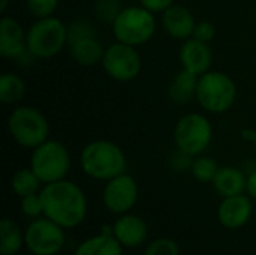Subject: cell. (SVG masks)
I'll return each instance as SVG.
<instances>
[{
    "instance_id": "cell-1",
    "label": "cell",
    "mask_w": 256,
    "mask_h": 255,
    "mask_svg": "<svg viewBox=\"0 0 256 255\" xmlns=\"http://www.w3.org/2000/svg\"><path fill=\"white\" fill-rule=\"evenodd\" d=\"M44 216L64 230L80 227L88 210L86 192L72 180L63 179L44 185L40 189Z\"/></svg>"
},
{
    "instance_id": "cell-2",
    "label": "cell",
    "mask_w": 256,
    "mask_h": 255,
    "mask_svg": "<svg viewBox=\"0 0 256 255\" xmlns=\"http://www.w3.org/2000/svg\"><path fill=\"white\" fill-rule=\"evenodd\" d=\"M81 171L98 182H108L128 170V158L123 149L110 140H93L80 153Z\"/></svg>"
},
{
    "instance_id": "cell-3",
    "label": "cell",
    "mask_w": 256,
    "mask_h": 255,
    "mask_svg": "<svg viewBox=\"0 0 256 255\" xmlns=\"http://www.w3.org/2000/svg\"><path fill=\"white\" fill-rule=\"evenodd\" d=\"M6 126L10 138L27 150H33L50 140V120L33 105H16L9 113Z\"/></svg>"
},
{
    "instance_id": "cell-4",
    "label": "cell",
    "mask_w": 256,
    "mask_h": 255,
    "mask_svg": "<svg viewBox=\"0 0 256 255\" xmlns=\"http://www.w3.org/2000/svg\"><path fill=\"white\" fill-rule=\"evenodd\" d=\"M237 84L224 71L210 69L198 77L196 102L210 114L228 113L237 101Z\"/></svg>"
},
{
    "instance_id": "cell-5",
    "label": "cell",
    "mask_w": 256,
    "mask_h": 255,
    "mask_svg": "<svg viewBox=\"0 0 256 255\" xmlns=\"http://www.w3.org/2000/svg\"><path fill=\"white\" fill-rule=\"evenodd\" d=\"M156 14L150 12L140 3L124 6L111 24V32L117 42L136 48L150 42L156 33Z\"/></svg>"
},
{
    "instance_id": "cell-6",
    "label": "cell",
    "mask_w": 256,
    "mask_h": 255,
    "mask_svg": "<svg viewBox=\"0 0 256 255\" xmlns=\"http://www.w3.org/2000/svg\"><path fill=\"white\" fill-rule=\"evenodd\" d=\"M68 47V24L58 17L34 20L27 29V50L38 59H52Z\"/></svg>"
},
{
    "instance_id": "cell-7",
    "label": "cell",
    "mask_w": 256,
    "mask_h": 255,
    "mask_svg": "<svg viewBox=\"0 0 256 255\" xmlns=\"http://www.w3.org/2000/svg\"><path fill=\"white\" fill-rule=\"evenodd\" d=\"M213 125L204 113L192 111L183 114L172 132L176 149L190 155L200 156L208 150L213 143Z\"/></svg>"
},
{
    "instance_id": "cell-8",
    "label": "cell",
    "mask_w": 256,
    "mask_h": 255,
    "mask_svg": "<svg viewBox=\"0 0 256 255\" xmlns=\"http://www.w3.org/2000/svg\"><path fill=\"white\" fill-rule=\"evenodd\" d=\"M28 167L44 185H48L68 177L72 167V158L62 141L50 138L32 150Z\"/></svg>"
},
{
    "instance_id": "cell-9",
    "label": "cell",
    "mask_w": 256,
    "mask_h": 255,
    "mask_svg": "<svg viewBox=\"0 0 256 255\" xmlns=\"http://www.w3.org/2000/svg\"><path fill=\"white\" fill-rule=\"evenodd\" d=\"M100 66L114 81L129 83L141 74L142 57L136 47L116 41L105 48Z\"/></svg>"
},
{
    "instance_id": "cell-10",
    "label": "cell",
    "mask_w": 256,
    "mask_h": 255,
    "mask_svg": "<svg viewBox=\"0 0 256 255\" xmlns=\"http://www.w3.org/2000/svg\"><path fill=\"white\" fill-rule=\"evenodd\" d=\"M26 248L32 255H57L64 248V228L40 216L32 219L24 231Z\"/></svg>"
},
{
    "instance_id": "cell-11",
    "label": "cell",
    "mask_w": 256,
    "mask_h": 255,
    "mask_svg": "<svg viewBox=\"0 0 256 255\" xmlns=\"http://www.w3.org/2000/svg\"><path fill=\"white\" fill-rule=\"evenodd\" d=\"M138 183L128 171L105 182L102 189V204L110 213L116 216L132 212L138 203Z\"/></svg>"
},
{
    "instance_id": "cell-12",
    "label": "cell",
    "mask_w": 256,
    "mask_h": 255,
    "mask_svg": "<svg viewBox=\"0 0 256 255\" xmlns=\"http://www.w3.org/2000/svg\"><path fill=\"white\" fill-rule=\"evenodd\" d=\"M254 203L249 194H238L222 198L218 207V219L228 230L243 228L252 218Z\"/></svg>"
},
{
    "instance_id": "cell-13",
    "label": "cell",
    "mask_w": 256,
    "mask_h": 255,
    "mask_svg": "<svg viewBox=\"0 0 256 255\" xmlns=\"http://www.w3.org/2000/svg\"><path fill=\"white\" fill-rule=\"evenodd\" d=\"M178 60L182 69L200 77L212 69L213 65V50L210 44L202 42L196 38H189L182 42L178 50Z\"/></svg>"
},
{
    "instance_id": "cell-14",
    "label": "cell",
    "mask_w": 256,
    "mask_h": 255,
    "mask_svg": "<svg viewBox=\"0 0 256 255\" xmlns=\"http://www.w3.org/2000/svg\"><path fill=\"white\" fill-rule=\"evenodd\" d=\"M27 51V30L18 20L3 15L0 20V56L8 60H18Z\"/></svg>"
},
{
    "instance_id": "cell-15",
    "label": "cell",
    "mask_w": 256,
    "mask_h": 255,
    "mask_svg": "<svg viewBox=\"0 0 256 255\" xmlns=\"http://www.w3.org/2000/svg\"><path fill=\"white\" fill-rule=\"evenodd\" d=\"M160 26L170 38L183 42L194 36L196 20L188 6L174 3L160 14Z\"/></svg>"
},
{
    "instance_id": "cell-16",
    "label": "cell",
    "mask_w": 256,
    "mask_h": 255,
    "mask_svg": "<svg viewBox=\"0 0 256 255\" xmlns=\"http://www.w3.org/2000/svg\"><path fill=\"white\" fill-rule=\"evenodd\" d=\"M112 236L118 240L123 248L132 249L144 245L148 236L147 222L134 213H124L117 216L112 224Z\"/></svg>"
},
{
    "instance_id": "cell-17",
    "label": "cell",
    "mask_w": 256,
    "mask_h": 255,
    "mask_svg": "<svg viewBox=\"0 0 256 255\" xmlns=\"http://www.w3.org/2000/svg\"><path fill=\"white\" fill-rule=\"evenodd\" d=\"M212 185L222 198L244 194L248 188V174L238 167H220Z\"/></svg>"
},
{
    "instance_id": "cell-18",
    "label": "cell",
    "mask_w": 256,
    "mask_h": 255,
    "mask_svg": "<svg viewBox=\"0 0 256 255\" xmlns=\"http://www.w3.org/2000/svg\"><path fill=\"white\" fill-rule=\"evenodd\" d=\"M68 48H69V54L72 60L76 65L88 68L98 63L100 65L106 47H104V44L99 41L98 36H92V38H84L76 42H72L68 45Z\"/></svg>"
},
{
    "instance_id": "cell-19",
    "label": "cell",
    "mask_w": 256,
    "mask_h": 255,
    "mask_svg": "<svg viewBox=\"0 0 256 255\" xmlns=\"http://www.w3.org/2000/svg\"><path fill=\"white\" fill-rule=\"evenodd\" d=\"M196 87L198 77L186 69H180L168 86V98L177 105H188L192 101H196Z\"/></svg>"
},
{
    "instance_id": "cell-20",
    "label": "cell",
    "mask_w": 256,
    "mask_h": 255,
    "mask_svg": "<svg viewBox=\"0 0 256 255\" xmlns=\"http://www.w3.org/2000/svg\"><path fill=\"white\" fill-rule=\"evenodd\" d=\"M123 249L112 234L99 233L81 242L75 248L74 255H124Z\"/></svg>"
},
{
    "instance_id": "cell-21",
    "label": "cell",
    "mask_w": 256,
    "mask_h": 255,
    "mask_svg": "<svg viewBox=\"0 0 256 255\" xmlns=\"http://www.w3.org/2000/svg\"><path fill=\"white\" fill-rule=\"evenodd\" d=\"M26 246L24 231L10 218L0 221V255H16Z\"/></svg>"
},
{
    "instance_id": "cell-22",
    "label": "cell",
    "mask_w": 256,
    "mask_h": 255,
    "mask_svg": "<svg viewBox=\"0 0 256 255\" xmlns=\"http://www.w3.org/2000/svg\"><path fill=\"white\" fill-rule=\"evenodd\" d=\"M26 81L21 75L3 72L0 75V102L4 105H16L26 96Z\"/></svg>"
},
{
    "instance_id": "cell-23",
    "label": "cell",
    "mask_w": 256,
    "mask_h": 255,
    "mask_svg": "<svg viewBox=\"0 0 256 255\" xmlns=\"http://www.w3.org/2000/svg\"><path fill=\"white\" fill-rule=\"evenodd\" d=\"M10 186H12V191L15 192V195L22 198L27 195L39 194L40 189L44 188V183L33 173V170L30 167H27V168H20L18 171L14 173Z\"/></svg>"
},
{
    "instance_id": "cell-24",
    "label": "cell",
    "mask_w": 256,
    "mask_h": 255,
    "mask_svg": "<svg viewBox=\"0 0 256 255\" xmlns=\"http://www.w3.org/2000/svg\"><path fill=\"white\" fill-rule=\"evenodd\" d=\"M219 168L220 167H219V164H218V161L214 158L202 153V155L194 158L190 174L200 183H213Z\"/></svg>"
},
{
    "instance_id": "cell-25",
    "label": "cell",
    "mask_w": 256,
    "mask_h": 255,
    "mask_svg": "<svg viewBox=\"0 0 256 255\" xmlns=\"http://www.w3.org/2000/svg\"><path fill=\"white\" fill-rule=\"evenodd\" d=\"M123 8V0H94L93 14L99 23L111 26Z\"/></svg>"
},
{
    "instance_id": "cell-26",
    "label": "cell",
    "mask_w": 256,
    "mask_h": 255,
    "mask_svg": "<svg viewBox=\"0 0 256 255\" xmlns=\"http://www.w3.org/2000/svg\"><path fill=\"white\" fill-rule=\"evenodd\" d=\"M92 36H98V29L93 21L87 18H76L68 23V45Z\"/></svg>"
},
{
    "instance_id": "cell-27",
    "label": "cell",
    "mask_w": 256,
    "mask_h": 255,
    "mask_svg": "<svg viewBox=\"0 0 256 255\" xmlns=\"http://www.w3.org/2000/svg\"><path fill=\"white\" fill-rule=\"evenodd\" d=\"M58 0H26L27 11L34 20L52 17L58 8Z\"/></svg>"
},
{
    "instance_id": "cell-28",
    "label": "cell",
    "mask_w": 256,
    "mask_h": 255,
    "mask_svg": "<svg viewBox=\"0 0 256 255\" xmlns=\"http://www.w3.org/2000/svg\"><path fill=\"white\" fill-rule=\"evenodd\" d=\"M142 255H180V246L168 237H158L147 245Z\"/></svg>"
},
{
    "instance_id": "cell-29",
    "label": "cell",
    "mask_w": 256,
    "mask_h": 255,
    "mask_svg": "<svg viewBox=\"0 0 256 255\" xmlns=\"http://www.w3.org/2000/svg\"><path fill=\"white\" fill-rule=\"evenodd\" d=\"M20 210L24 216L30 219L44 216V206H42L40 194H33V195L20 198Z\"/></svg>"
},
{
    "instance_id": "cell-30",
    "label": "cell",
    "mask_w": 256,
    "mask_h": 255,
    "mask_svg": "<svg viewBox=\"0 0 256 255\" xmlns=\"http://www.w3.org/2000/svg\"><path fill=\"white\" fill-rule=\"evenodd\" d=\"M194 156L176 149L168 158V167L176 173H190Z\"/></svg>"
},
{
    "instance_id": "cell-31",
    "label": "cell",
    "mask_w": 256,
    "mask_h": 255,
    "mask_svg": "<svg viewBox=\"0 0 256 255\" xmlns=\"http://www.w3.org/2000/svg\"><path fill=\"white\" fill-rule=\"evenodd\" d=\"M216 26L208 21V20H200L196 21V26H195V30H194V36L192 38H196L202 42H207L210 44L214 38H216Z\"/></svg>"
},
{
    "instance_id": "cell-32",
    "label": "cell",
    "mask_w": 256,
    "mask_h": 255,
    "mask_svg": "<svg viewBox=\"0 0 256 255\" xmlns=\"http://www.w3.org/2000/svg\"><path fill=\"white\" fill-rule=\"evenodd\" d=\"M136 2L156 15L158 14L160 15L162 12H165L168 8H171L176 3V0H136Z\"/></svg>"
},
{
    "instance_id": "cell-33",
    "label": "cell",
    "mask_w": 256,
    "mask_h": 255,
    "mask_svg": "<svg viewBox=\"0 0 256 255\" xmlns=\"http://www.w3.org/2000/svg\"><path fill=\"white\" fill-rule=\"evenodd\" d=\"M246 194H249L252 197V200H256V170L252 171L250 174H248V188H246Z\"/></svg>"
},
{
    "instance_id": "cell-34",
    "label": "cell",
    "mask_w": 256,
    "mask_h": 255,
    "mask_svg": "<svg viewBox=\"0 0 256 255\" xmlns=\"http://www.w3.org/2000/svg\"><path fill=\"white\" fill-rule=\"evenodd\" d=\"M240 137L248 143L256 144V129H254V128H242L240 129Z\"/></svg>"
},
{
    "instance_id": "cell-35",
    "label": "cell",
    "mask_w": 256,
    "mask_h": 255,
    "mask_svg": "<svg viewBox=\"0 0 256 255\" xmlns=\"http://www.w3.org/2000/svg\"><path fill=\"white\" fill-rule=\"evenodd\" d=\"M9 3H10V0H0V12H2V14H4V12H6V9H8Z\"/></svg>"
},
{
    "instance_id": "cell-36",
    "label": "cell",
    "mask_w": 256,
    "mask_h": 255,
    "mask_svg": "<svg viewBox=\"0 0 256 255\" xmlns=\"http://www.w3.org/2000/svg\"><path fill=\"white\" fill-rule=\"evenodd\" d=\"M128 255H134V254H128Z\"/></svg>"
}]
</instances>
